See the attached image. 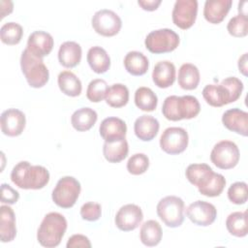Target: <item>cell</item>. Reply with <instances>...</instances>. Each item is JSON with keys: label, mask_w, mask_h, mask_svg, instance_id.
Listing matches in <instances>:
<instances>
[{"label": "cell", "mask_w": 248, "mask_h": 248, "mask_svg": "<svg viewBox=\"0 0 248 248\" xmlns=\"http://www.w3.org/2000/svg\"><path fill=\"white\" fill-rule=\"evenodd\" d=\"M11 180L18 188L39 190L48 183L49 172L43 166L31 165L27 161H21L13 168Z\"/></svg>", "instance_id": "6da1fadb"}, {"label": "cell", "mask_w": 248, "mask_h": 248, "mask_svg": "<svg viewBox=\"0 0 248 248\" xmlns=\"http://www.w3.org/2000/svg\"><path fill=\"white\" fill-rule=\"evenodd\" d=\"M200 102L192 95H170L165 99L162 106L163 115L170 121L194 118L200 113Z\"/></svg>", "instance_id": "7a4b0ae2"}, {"label": "cell", "mask_w": 248, "mask_h": 248, "mask_svg": "<svg viewBox=\"0 0 248 248\" xmlns=\"http://www.w3.org/2000/svg\"><path fill=\"white\" fill-rule=\"evenodd\" d=\"M67 226V220L62 214L58 212L47 213L38 229V242L46 248L58 246L66 232Z\"/></svg>", "instance_id": "3957f363"}, {"label": "cell", "mask_w": 248, "mask_h": 248, "mask_svg": "<svg viewBox=\"0 0 248 248\" xmlns=\"http://www.w3.org/2000/svg\"><path fill=\"white\" fill-rule=\"evenodd\" d=\"M20 68L28 84L33 88H41L48 81L49 72L43 58L37 57L27 48L21 53Z\"/></svg>", "instance_id": "277c9868"}, {"label": "cell", "mask_w": 248, "mask_h": 248, "mask_svg": "<svg viewBox=\"0 0 248 248\" xmlns=\"http://www.w3.org/2000/svg\"><path fill=\"white\" fill-rule=\"evenodd\" d=\"M157 215L170 228H177L184 221V202L176 196H167L161 199L156 207Z\"/></svg>", "instance_id": "5b68a950"}, {"label": "cell", "mask_w": 248, "mask_h": 248, "mask_svg": "<svg viewBox=\"0 0 248 248\" xmlns=\"http://www.w3.org/2000/svg\"><path fill=\"white\" fill-rule=\"evenodd\" d=\"M179 36L170 28H162L151 31L147 34L144 45L145 47L155 54L173 51L179 45Z\"/></svg>", "instance_id": "8992f818"}, {"label": "cell", "mask_w": 248, "mask_h": 248, "mask_svg": "<svg viewBox=\"0 0 248 248\" xmlns=\"http://www.w3.org/2000/svg\"><path fill=\"white\" fill-rule=\"evenodd\" d=\"M81 186L73 176H63L54 187L51 198L56 205L62 208H70L75 205L80 194Z\"/></svg>", "instance_id": "52a82bcc"}, {"label": "cell", "mask_w": 248, "mask_h": 248, "mask_svg": "<svg viewBox=\"0 0 248 248\" xmlns=\"http://www.w3.org/2000/svg\"><path fill=\"white\" fill-rule=\"evenodd\" d=\"M239 149L237 145L231 140H221L217 142L210 153L211 162L221 170H230L234 168L239 162Z\"/></svg>", "instance_id": "ba28073f"}, {"label": "cell", "mask_w": 248, "mask_h": 248, "mask_svg": "<svg viewBox=\"0 0 248 248\" xmlns=\"http://www.w3.org/2000/svg\"><path fill=\"white\" fill-rule=\"evenodd\" d=\"M91 24L95 32L99 35L112 37L119 33L122 26V20L113 11L102 9L93 15Z\"/></svg>", "instance_id": "9c48e42d"}, {"label": "cell", "mask_w": 248, "mask_h": 248, "mask_svg": "<svg viewBox=\"0 0 248 248\" xmlns=\"http://www.w3.org/2000/svg\"><path fill=\"white\" fill-rule=\"evenodd\" d=\"M189 142L188 133L181 127H169L160 138L161 149L170 155L180 154L186 150Z\"/></svg>", "instance_id": "30bf717a"}, {"label": "cell", "mask_w": 248, "mask_h": 248, "mask_svg": "<svg viewBox=\"0 0 248 248\" xmlns=\"http://www.w3.org/2000/svg\"><path fill=\"white\" fill-rule=\"evenodd\" d=\"M198 14L197 0H177L174 3L171 17L173 23L180 29L186 30L192 27Z\"/></svg>", "instance_id": "8fae6325"}, {"label": "cell", "mask_w": 248, "mask_h": 248, "mask_svg": "<svg viewBox=\"0 0 248 248\" xmlns=\"http://www.w3.org/2000/svg\"><path fill=\"white\" fill-rule=\"evenodd\" d=\"M186 215L195 225L207 227L215 221L217 209L212 203L199 200L187 207Z\"/></svg>", "instance_id": "7c38bea8"}, {"label": "cell", "mask_w": 248, "mask_h": 248, "mask_svg": "<svg viewBox=\"0 0 248 248\" xmlns=\"http://www.w3.org/2000/svg\"><path fill=\"white\" fill-rule=\"evenodd\" d=\"M143 219L141 208L134 203H128L121 206L114 218L116 227L122 232H131L136 230Z\"/></svg>", "instance_id": "4fadbf2b"}, {"label": "cell", "mask_w": 248, "mask_h": 248, "mask_svg": "<svg viewBox=\"0 0 248 248\" xmlns=\"http://www.w3.org/2000/svg\"><path fill=\"white\" fill-rule=\"evenodd\" d=\"M1 131L8 137L19 136L26 124L25 114L17 108H8L1 113Z\"/></svg>", "instance_id": "5bb4252c"}, {"label": "cell", "mask_w": 248, "mask_h": 248, "mask_svg": "<svg viewBox=\"0 0 248 248\" xmlns=\"http://www.w3.org/2000/svg\"><path fill=\"white\" fill-rule=\"evenodd\" d=\"M53 45L54 41L49 33L38 30L29 35L26 48L37 57L43 58L51 52Z\"/></svg>", "instance_id": "9a60e30c"}, {"label": "cell", "mask_w": 248, "mask_h": 248, "mask_svg": "<svg viewBox=\"0 0 248 248\" xmlns=\"http://www.w3.org/2000/svg\"><path fill=\"white\" fill-rule=\"evenodd\" d=\"M222 123L232 132L243 137L248 135V113L240 108H234L226 110L222 115Z\"/></svg>", "instance_id": "2e32d148"}, {"label": "cell", "mask_w": 248, "mask_h": 248, "mask_svg": "<svg viewBox=\"0 0 248 248\" xmlns=\"http://www.w3.org/2000/svg\"><path fill=\"white\" fill-rule=\"evenodd\" d=\"M99 132L101 137L105 140V141H115L125 139L127 132L126 123L114 116L105 118L99 127Z\"/></svg>", "instance_id": "e0dca14e"}, {"label": "cell", "mask_w": 248, "mask_h": 248, "mask_svg": "<svg viewBox=\"0 0 248 248\" xmlns=\"http://www.w3.org/2000/svg\"><path fill=\"white\" fill-rule=\"evenodd\" d=\"M232 0H206L203 7L204 18L212 23H221L231 10Z\"/></svg>", "instance_id": "ac0fdd59"}, {"label": "cell", "mask_w": 248, "mask_h": 248, "mask_svg": "<svg viewBox=\"0 0 248 248\" xmlns=\"http://www.w3.org/2000/svg\"><path fill=\"white\" fill-rule=\"evenodd\" d=\"M160 128L159 121L147 114L138 117L134 123V132L138 139L142 141L152 140L158 134Z\"/></svg>", "instance_id": "d6986e66"}, {"label": "cell", "mask_w": 248, "mask_h": 248, "mask_svg": "<svg viewBox=\"0 0 248 248\" xmlns=\"http://www.w3.org/2000/svg\"><path fill=\"white\" fill-rule=\"evenodd\" d=\"M152 79L156 86L160 88H168L171 86L175 80V66L168 60L159 61L153 69Z\"/></svg>", "instance_id": "ffe728a7"}, {"label": "cell", "mask_w": 248, "mask_h": 248, "mask_svg": "<svg viewBox=\"0 0 248 248\" xmlns=\"http://www.w3.org/2000/svg\"><path fill=\"white\" fill-rule=\"evenodd\" d=\"M202 96L209 106L215 108L232 103L229 90L222 83L205 85L202 89Z\"/></svg>", "instance_id": "44dd1931"}, {"label": "cell", "mask_w": 248, "mask_h": 248, "mask_svg": "<svg viewBox=\"0 0 248 248\" xmlns=\"http://www.w3.org/2000/svg\"><path fill=\"white\" fill-rule=\"evenodd\" d=\"M16 235V215L9 205L0 206V238L2 242H10Z\"/></svg>", "instance_id": "7402d4cb"}, {"label": "cell", "mask_w": 248, "mask_h": 248, "mask_svg": "<svg viewBox=\"0 0 248 248\" xmlns=\"http://www.w3.org/2000/svg\"><path fill=\"white\" fill-rule=\"evenodd\" d=\"M81 46L74 41L64 42L58 50L59 63L65 68H74L81 60Z\"/></svg>", "instance_id": "603a6c76"}, {"label": "cell", "mask_w": 248, "mask_h": 248, "mask_svg": "<svg viewBox=\"0 0 248 248\" xmlns=\"http://www.w3.org/2000/svg\"><path fill=\"white\" fill-rule=\"evenodd\" d=\"M214 171L207 164H191L185 170L188 181L198 189L205 186L212 178Z\"/></svg>", "instance_id": "cb8c5ba5"}, {"label": "cell", "mask_w": 248, "mask_h": 248, "mask_svg": "<svg viewBox=\"0 0 248 248\" xmlns=\"http://www.w3.org/2000/svg\"><path fill=\"white\" fill-rule=\"evenodd\" d=\"M90 68L96 74H104L110 67V58L105 48L95 46L89 48L86 56Z\"/></svg>", "instance_id": "d4e9b609"}, {"label": "cell", "mask_w": 248, "mask_h": 248, "mask_svg": "<svg viewBox=\"0 0 248 248\" xmlns=\"http://www.w3.org/2000/svg\"><path fill=\"white\" fill-rule=\"evenodd\" d=\"M124 67L132 76H142L148 71L149 61L147 57L140 51H129L124 57Z\"/></svg>", "instance_id": "484cf974"}, {"label": "cell", "mask_w": 248, "mask_h": 248, "mask_svg": "<svg viewBox=\"0 0 248 248\" xmlns=\"http://www.w3.org/2000/svg\"><path fill=\"white\" fill-rule=\"evenodd\" d=\"M98 119L97 112L91 108H80L71 116V123L74 129L78 132L90 130Z\"/></svg>", "instance_id": "4316f807"}, {"label": "cell", "mask_w": 248, "mask_h": 248, "mask_svg": "<svg viewBox=\"0 0 248 248\" xmlns=\"http://www.w3.org/2000/svg\"><path fill=\"white\" fill-rule=\"evenodd\" d=\"M178 85L185 90L196 89L200 83V71L194 64L184 63L178 70Z\"/></svg>", "instance_id": "83f0119b"}, {"label": "cell", "mask_w": 248, "mask_h": 248, "mask_svg": "<svg viewBox=\"0 0 248 248\" xmlns=\"http://www.w3.org/2000/svg\"><path fill=\"white\" fill-rule=\"evenodd\" d=\"M129 152V145L126 139L115 141H105L103 154L109 163H119L123 161Z\"/></svg>", "instance_id": "f1b7e54d"}, {"label": "cell", "mask_w": 248, "mask_h": 248, "mask_svg": "<svg viewBox=\"0 0 248 248\" xmlns=\"http://www.w3.org/2000/svg\"><path fill=\"white\" fill-rule=\"evenodd\" d=\"M162 235L161 225L155 220H147L140 227V239L145 246L153 247L158 245L162 239Z\"/></svg>", "instance_id": "f546056e"}, {"label": "cell", "mask_w": 248, "mask_h": 248, "mask_svg": "<svg viewBox=\"0 0 248 248\" xmlns=\"http://www.w3.org/2000/svg\"><path fill=\"white\" fill-rule=\"evenodd\" d=\"M57 82L60 90L67 96H79L82 90L80 79L71 71H63L58 75Z\"/></svg>", "instance_id": "4dcf8cb0"}, {"label": "cell", "mask_w": 248, "mask_h": 248, "mask_svg": "<svg viewBox=\"0 0 248 248\" xmlns=\"http://www.w3.org/2000/svg\"><path fill=\"white\" fill-rule=\"evenodd\" d=\"M228 232L236 237H244L248 233L247 211H235L231 213L226 220Z\"/></svg>", "instance_id": "1f68e13d"}, {"label": "cell", "mask_w": 248, "mask_h": 248, "mask_svg": "<svg viewBox=\"0 0 248 248\" xmlns=\"http://www.w3.org/2000/svg\"><path fill=\"white\" fill-rule=\"evenodd\" d=\"M106 103L111 108H122L129 101V89L122 83H114L108 88Z\"/></svg>", "instance_id": "d6a6232c"}, {"label": "cell", "mask_w": 248, "mask_h": 248, "mask_svg": "<svg viewBox=\"0 0 248 248\" xmlns=\"http://www.w3.org/2000/svg\"><path fill=\"white\" fill-rule=\"evenodd\" d=\"M135 104L140 110L153 111L157 108L158 98L149 87L141 86L135 92Z\"/></svg>", "instance_id": "836d02e7"}, {"label": "cell", "mask_w": 248, "mask_h": 248, "mask_svg": "<svg viewBox=\"0 0 248 248\" xmlns=\"http://www.w3.org/2000/svg\"><path fill=\"white\" fill-rule=\"evenodd\" d=\"M23 29L20 24L16 22H7L2 25L0 29V39L2 43L14 46L17 45L22 38Z\"/></svg>", "instance_id": "e575fe53"}, {"label": "cell", "mask_w": 248, "mask_h": 248, "mask_svg": "<svg viewBox=\"0 0 248 248\" xmlns=\"http://www.w3.org/2000/svg\"><path fill=\"white\" fill-rule=\"evenodd\" d=\"M108 88V86L105 79L95 78L87 86L86 97L92 103H99L106 98Z\"/></svg>", "instance_id": "d590c367"}, {"label": "cell", "mask_w": 248, "mask_h": 248, "mask_svg": "<svg viewBox=\"0 0 248 248\" xmlns=\"http://www.w3.org/2000/svg\"><path fill=\"white\" fill-rule=\"evenodd\" d=\"M225 186H226L225 177L220 173L214 172L210 181L205 186L200 188L199 192L205 197H210V198L218 197L223 192Z\"/></svg>", "instance_id": "8d00e7d4"}, {"label": "cell", "mask_w": 248, "mask_h": 248, "mask_svg": "<svg viewBox=\"0 0 248 248\" xmlns=\"http://www.w3.org/2000/svg\"><path fill=\"white\" fill-rule=\"evenodd\" d=\"M227 29L230 35L242 38L248 34V18L247 16L238 14L237 16L232 17L228 22Z\"/></svg>", "instance_id": "74e56055"}, {"label": "cell", "mask_w": 248, "mask_h": 248, "mask_svg": "<svg viewBox=\"0 0 248 248\" xmlns=\"http://www.w3.org/2000/svg\"><path fill=\"white\" fill-rule=\"evenodd\" d=\"M149 167V159L143 153H136L132 155L127 162V170L133 175L144 173Z\"/></svg>", "instance_id": "f35d334b"}, {"label": "cell", "mask_w": 248, "mask_h": 248, "mask_svg": "<svg viewBox=\"0 0 248 248\" xmlns=\"http://www.w3.org/2000/svg\"><path fill=\"white\" fill-rule=\"evenodd\" d=\"M228 199L234 204H244L248 199L247 184L243 181L232 183L228 189Z\"/></svg>", "instance_id": "ab89813d"}, {"label": "cell", "mask_w": 248, "mask_h": 248, "mask_svg": "<svg viewBox=\"0 0 248 248\" xmlns=\"http://www.w3.org/2000/svg\"><path fill=\"white\" fill-rule=\"evenodd\" d=\"M102 215V207L100 203L88 202L80 207V216L83 220L94 222L100 219Z\"/></svg>", "instance_id": "60d3db41"}, {"label": "cell", "mask_w": 248, "mask_h": 248, "mask_svg": "<svg viewBox=\"0 0 248 248\" xmlns=\"http://www.w3.org/2000/svg\"><path fill=\"white\" fill-rule=\"evenodd\" d=\"M221 83L229 90L232 103L239 99V97L242 93L243 87H244L242 81L239 78H237L235 77H229V78H226L225 79H223L221 81Z\"/></svg>", "instance_id": "b9f144b4"}, {"label": "cell", "mask_w": 248, "mask_h": 248, "mask_svg": "<svg viewBox=\"0 0 248 248\" xmlns=\"http://www.w3.org/2000/svg\"><path fill=\"white\" fill-rule=\"evenodd\" d=\"M19 199V193L12 188L9 184L2 183L1 184V202L14 204Z\"/></svg>", "instance_id": "7bdbcfd3"}, {"label": "cell", "mask_w": 248, "mask_h": 248, "mask_svg": "<svg viewBox=\"0 0 248 248\" xmlns=\"http://www.w3.org/2000/svg\"><path fill=\"white\" fill-rule=\"evenodd\" d=\"M66 247L67 248H77V247L90 248L91 242L89 238L83 234H74L68 239Z\"/></svg>", "instance_id": "ee69618b"}, {"label": "cell", "mask_w": 248, "mask_h": 248, "mask_svg": "<svg viewBox=\"0 0 248 248\" xmlns=\"http://www.w3.org/2000/svg\"><path fill=\"white\" fill-rule=\"evenodd\" d=\"M162 3L161 0H139L138 4L141 7L142 10L152 12L158 9L160 4Z\"/></svg>", "instance_id": "f6af8a7d"}, {"label": "cell", "mask_w": 248, "mask_h": 248, "mask_svg": "<svg viewBox=\"0 0 248 248\" xmlns=\"http://www.w3.org/2000/svg\"><path fill=\"white\" fill-rule=\"evenodd\" d=\"M0 7H1V18L6 16L7 15L11 14L14 9V5L12 1H0Z\"/></svg>", "instance_id": "bcb514c9"}, {"label": "cell", "mask_w": 248, "mask_h": 248, "mask_svg": "<svg viewBox=\"0 0 248 248\" xmlns=\"http://www.w3.org/2000/svg\"><path fill=\"white\" fill-rule=\"evenodd\" d=\"M238 70L243 76H247V53H244L238 59Z\"/></svg>", "instance_id": "7dc6e473"}]
</instances>
